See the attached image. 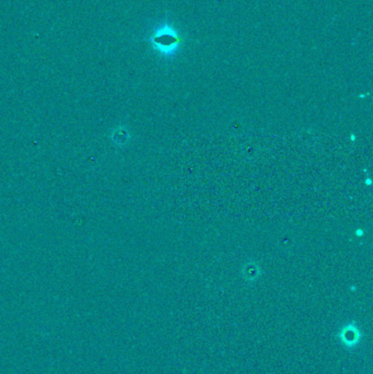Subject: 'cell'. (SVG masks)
I'll list each match as a JSON object with an SVG mask.
<instances>
[{"instance_id":"cell-2","label":"cell","mask_w":373,"mask_h":374,"mask_svg":"<svg viewBox=\"0 0 373 374\" xmlns=\"http://www.w3.org/2000/svg\"><path fill=\"white\" fill-rule=\"evenodd\" d=\"M111 138L115 145L123 146L127 142L129 135L127 130H126L124 127H118L113 130V133H112L111 135Z\"/></svg>"},{"instance_id":"cell-1","label":"cell","mask_w":373,"mask_h":374,"mask_svg":"<svg viewBox=\"0 0 373 374\" xmlns=\"http://www.w3.org/2000/svg\"><path fill=\"white\" fill-rule=\"evenodd\" d=\"M154 43L158 46L161 53L165 55H172L175 49V45L178 43V39L177 34L171 32L170 26H164L162 30H160L154 37Z\"/></svg>"}]
</instances>
